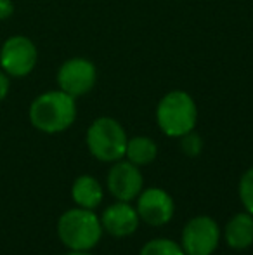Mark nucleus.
<instances>
[{
  "label": "nucleus",
  "mask_w": 253,
  "mask_h": 255,
  "mask_svg": "<svg viewBox=\"0 0 253 255\" xmlns=\"http://www.w3.org/2000/svg\"><path fill=\"white\" fill-rule=\"evenodd\" d=\"M77 118L75 98L59 91L38 96L30 106V122L35 128L45 134H58L71 127Z\"/></svg>",
  "instance_id": "f257e3e1"
},
{
  "label": "nucleus",
  "mask_w": 253,
  "mask_h": 255,
  "mask_svg": "<svg viewBox=\"0 0 253 255\" xmlns=\"http://www.w3.org/2000/svg\"><path fill=\"white\" fill-rule=\"evenodd\" d=\"M101 224L108 235L116 236V238H123V236H130L139 228V214L130 202H116L106 210L102 212Z\"/></svg>",
  "instance_id": "9d476101"
},
{
  "label": "nucleus",
  "mask_w": 253,
  "mask_h": 255,
  "mask_svg": "<svg viewBox=\"0 0 253 255\" xmlns=\"http://www.w3.org/2000/svg\"><path fill=\"white\" fill-rule=\"evenodd\" d=\"M227 245L234 250H245L253 243V215L248 212L236 214L224 229Z\"/></svg>",
  "instance_id": "9b49d317"
},
{
  "label": "nucleus",
  "mask_w": 253,
  "mask_h": 255,
  "mask_svg": "<svg viewBox=\"0 0 253 255\" xmlns=\"http://www.w3.org/2000/svg\"><path fill=\"white\" fill-rule=\"evenodd\" d=\"M201 146H203L201 139L196 134H192V132L182 135V151L186 153L187 156H196V154H199Z\"/></svg>",
  "instance_id": "dca6fc26"
},
{
  "label": "nucleus",
  "mask_w": 253,
  "mask_h": 255,
  "mask_svg": "<svg viewBox=\"0 0 253 255\" xmlns=\"http://www.w3.org/2000/svg\"><path fill=\"white\" fill-rule=\"evenodd\" d=\"M137 214L139 219L149 226H163L173 217L175 205L173 200L165 189L149 188L141 191L137 200Z\"/></svg>",
  "instance_id": "6e6552de"
},
{
  "label": "nucleus",
  "mask_w": 253,
  "mask_h": 255,
  "mask_svg": "<svg viewBox=\"0 0 253 255\" xmlns=\"http://www.w3.org/2000/svg\"><path fill=\"white\" fill-rule=\"evenodd\" d=\"M240 198L248 214L253 215V167L248 168L240 181Z\"/></svg>",
  "instance_id": "2eb2a0df"
},
{
  "label": "nucleus",
  "mask_w": 253,
  "mask_h": 255,
  "mask_svg": "<svg viewBox=\"0 0 253 255\" xmlns=\"http://www.w3.org/2000/svg\"><path fill=\"white\" fill-rule=\"evenodd\" d=\"M219 240V224L208 215H196L184 226L180 247L186 255H212Z\"/></svg>",
  "instance_id": "423d86ee"
},
{
  "label": "nucleus",
  "mask_w": 253,
  "mask_h": 255,
  "mask_svg": "<svg viewBox=\"0 0 253 255\" xmlns=\"http://www.w3.org/2000/svg\"><path fill=\"white\" fill-rule=\"evenodd\" d=\"M102 188L99 184V181L92 175H80L77 181L73 182L71 188V198L75 200V203L82 208H88L94 210L95 207H99V203L102 202Z\"/></svg>",
  "instance_id": "f8f14e48"
},
{
  "label": "nucleus",
  "mask_w": 253,
  "mask_h": 255,
  "mask_svg": "<svg viewBox=\"0 0 253 255\" xmlns=\"http://www.w3.org/2000/svg\"><path fill=\"white\" fill-rule=\"evenodd\" d=\"M64 255H90L88 252H84V250H70L68 254H64Z\"/></svg>",
  "instance_id": "6ab92c4d"
},
{
  "label": "nucleus",
  "mask_w": 253,
  "mask_h": 255,
  "mask_svg": "<svg viewBox=\"0 0 253 255\" xmlns=\"http://www.w3.org/2000/svg\"><path fill=\"white\" fill-rule=\"evenodd\" d=\"M144 186V179L137 165L130 161H116L108 174V189L118 202H132Z\"/></svg>",
  "instance_id": "1a4fd4ad"
},
{
  "label": "nucleus",
  "mask_w": 253,
  "mask_h": 255,
  "mask_svg": "<svg viewBox=\"0 0 253 255\" xmlns=\"http://www.w3.org/2000/svg\"><path fill=\"white\" fill-rule=\"evenodd\" d=\"M7 94H9V75L5 71H0V101H3Z\"/></svg>",
  "instance_id": "f3484780"
},
{
  "label": "nucleus",
  "mask_w": 253,
  "mask_h": 255,
  "mask_svg": "<svg viewBox=\"0 0 253 255\" xmlns=\"http://www.w3.org/2000/svg\"><path fill=\"white\" fill-rule=\"evenodd\" d=\"M127 134L113 118H97L87 130L88 151L101 161H118L125 156Z\"/></svg>",
  "instance_id": "20e7f679"
},
{
  "label": "nucleus",
  "mask_w": 253,
  "mask_h": 255,
  "mask_svg": "<svg viewBox=\"0 0 253 255\" xmlns=\"http://www.w3.org/2000/svg\"><path fill=\"white\" fill-rule=\"evenodd\" d=\"M158 125L170 137H182L192 132L198 120V110L189 94L173 91L160 101L156 110Z\"/></svg>",
  "instance_id": "7ed1b4c3"
},
{
  "label": "nucleus",
  "mask_w": 253,
  "mask_h": 255,
  "mask_svg": "<svg viewBox=\"0 0 253 255\" xmlns=\"http://www.w3.org/2000/svg\"><path fill=\"white\" fill-rule=\"evenodd\" d=\"M38 59L35 44L28 37L14 35L3 42L0 49V66L9 77H26L33 71Z\"/></svg>",
  "instance_id": "39448f33"
},
{
  "label": "nucleus",
  "mask_w": 253,
  "mask_h": 255,
  "mask_svg": "<svg viewBox=\"0 0 253 255\" xmlns=\"http://www.w3.org/2000/svg\"><path fill=\"white\" fill-rule=\"evenodd\" d=\"M156 154H158V148H156L155 141L149 137H132L127 141L125 148V156L130 163L137 165H149L151 161H155Z\"/></svg>",
  "instance_id": "ddd939ff"
},
{
  "label": "nucleus",
  "mask_w": 253,
  "mask_h": 255,
  "mask_svg": "<svg viewBox=\"0 0 253 255\" xmlns=\"http://www.w3.org/2000/svg\"><path fill=\"white\" fill-rule=\"evenodd\" d=\"M59 89L71 98L84 96L94 87L95 84V68L90 61L82 59V57H73L66 61L58 73Z\"/></svg>",
  "instance_id": "0eeeda50"
},
{
  "label": "nucleus",
  "mask_w": 253,
  "mask_h": 255,
  "mask_svg": "<svg viewBox=\"0 0 253 255\" xmlns=\"http://www.w3.org/2000/svg\"><path fill=\"white\" fill-rule=\"evenodd\" d=\"M58 236L70 250L88 252L97 245L102 236L101 219L88 208H71L59 217Z\"/></svg>",
  "instance_id": "f03ea898"
},
{
  "label": "nucleus",
  "mask_w": 253,
  "mask_h": 255,
  "mask_svg": "<svg viewBox=\"0 0 253 255\" xmlns=\"http://www.w3.org/2000/svg\"><path fill=\"white\" fill-rule=\"evenodd\" d=\"M14 12V5L10 0H0V19H7Z\"/></svg>",
  "instance_id": "a211bd4d"
},
{
  "label": "nucleus",
  "mask_w": 253,
  "mask_h": 255,
  "mask_svg": "<svg viewBox=\"0 0 253 255\" xmlns=\"http://www.w3.org/2000/svg\"><path fill=\"white\" fill-rule=\"evenodd\" d=\"M141 255H186V252L172 240L155 238L142 247Z\"/></svg>",
  "instance_id": "4468645a"
}]
</instances>
